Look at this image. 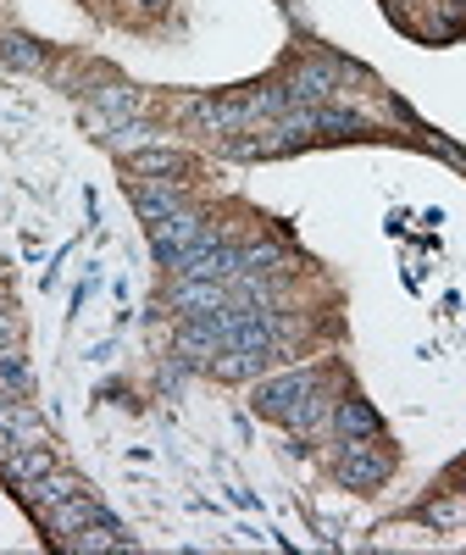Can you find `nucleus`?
I'll return each instance as SVG.
<instances>
[{"label":"nucleus","mask_w":466,"mask_h":555,"mask_svg":"<svg viewBox=\"0 0 466 555\" xmlns=\"http://www.w3.org/2000/svg\"><path fill=\"white\" fill-rule=\"evenodd\" d=\"M145 7H161V0H145Z\"/></svg>","instance_id":"18"},{"label":"nucleus","mask_w":466,"mask_h":555,"mask_svg":"<svg viewBox=\"0 0 466 555\" xmlns=\"http://www.w3.org/2000/svg\"><path fill=\"white\" fill-rule=\"evenodd\" d=\"M172 306H178L183 317H211V311L233 306V289L217 284V278H183V284L172 289Z\"/></svg>","instance_id":"5"},{"label":"nucleus","mask_w":466,"mask_h":555,"mask_svg":"<svg viewBox=\"0 0 466 555\" xmlns=\"http://www.w3.org/2000/svg\"><path fill=\"white\" fill-rule=\"evenodd\" d=\"M0 56H7L12 67H39L44 62V51H39L28 34H7V39H0Z\"/></svg>","instance_id":"14"},{"label":"nucleus","mask_w":466,"mask_h":555,"mask_svg":"<svg viewBox=\"0 0 466 555\" xmlns=\"http://www.w3.org/2000/svg\"><path fill=\"white\" fill-rule=\"evenodd\" d=\"M0 400H12V389H7V378H0Z\"/></svg>","instance_id":"17"},{"label":"nucleus","mask_w":466,"mask_h":555,"mask_svg":"<svg viewBox=\"0 0 466 555\" xmlns=\"http://www.w3.org/2000/svg\"><path fill=\"white\" fill-rule=\"evenodd\" d=\"M345 78H350V73H345L339 62H306V67L284 83V95H289V106H316V101L339 95Z\"/></svg>","instance_id":"4"},{"label":"nucleus","mask_w":466,"mask_h":555,"mask_svg":"<svg viewBox=\"0 0 466 555\" xmlns=\"http://www.w3.org/2000/svg\"><path fill=\"white\" fill-rule=\"evenodd\" d=\"M23 494H28V505H34V512H44V517H51L56 512V505L62 500H73V494H83V483L73 478V473H44V478H34V483H23Z\"/></svg>","instance_id":"6"},{"label":"nucleus","mask_w":466,"mask_h":555,"mask_svg":"<svg viewBox=\"0 0 466 555\" xmlns=\"http://www.w3.org/2000/svg\"><path fill=\"white\" fill-rule=\"evenodd\" d=\"M190 117H195L206 133H240L245 122H256L245 101H195V106H190Z\"/></svg>","instance_id":"7"},{"label":"nucleus","mask_w":466,"mask_h":555,"mask_svg":"<svg viewBox=\"0 0 466 555\" xmlns=\"http://www.w3.org/2000/svg\"><path fill=\"white\" fill-rule=\"evenodd\" d=\"M200 240H211V228L195 217V211H172L167 222H151V245H156V256L172 267L183 250H195Z\"/></svg>","instance_id":"2"},{"label":"nucleus","mask_w":466,"mask_h":555,"mask_svg":"<svg viewBox=\"0 0 466 555\" xmlns=\"http://www.w3.org/2000/svg\"><path fill=\"white\" fill-rule=\"evenodd\" d=\"M384 478H389V455L372 450V439H345L339 483H345V489H378Z\"/></svg>","instance_id":"3"},{"label":"nucleus","mask_w":466,"mask_h":555,"mask_svg":"<svg viewBox=\"0 0 466 555\" xmlns=\"http://www.w3.org/2000/svg\"><path fill=\"white\" fill-rule=\"evenodd\" d=\"M133 206H139V217H145V222H167L172 211H183V201H178V190H172L167 178H145V183H139Z\"/></svg>","instance_id":"9"},{"label":"nucleus","mask_w":466,"mask_h":555,"mask_svg":"<svg viewBox=\"0 0 466 555\" xmlns=\"http://www.w3.org/2000/svg\"><path fill=\"white\" fill-rule=\"evenodd\" d=\"M256 411L289 423L295 434H316L328 423V400L316 389V373H277V378L256 384Z\"/></svg>","instance_id":"1"},{"label":"nucleus","mask_w":466,"mask_h":555,"mask_svg":"<svg viewBox=\"0 0 466 555\" xmlns=\"http://www.w3.org/2000/svg\"><path fill=\"white\" fill-rule=\"evenodd\" d=\"M0 467H7V478L23 489V483H34V478L51 473V450H44V444H17L7 461H0Z\"/></svg>","instance_id":"12"},{"label":"nucleus","mask_w":466,"mask_h":555,"mask_svg":"<svg viewBox=\"0 0 466 555\" xmlns=\"http://www.w3.org/2000/svg\"><path fill=\"white\" fill-rule=\"evenodd\" d=\"M133 172H145V178L178 172V156H172V151H139V156H133Z\"/></svg>","instance_id":"15"},{"label":"nucleus","mask_w":466,"mask_h":555,"mask_svg":"<svg viewBox=\"0 0 466 555\" xmlns=\"http://www.w3.org/2000/svg\"><path fill=\"white\" fill-rule=\"evenodd\" d=\"M89 522H117V517L106 512V505H95L89 494H73V500H62L56 512H51V528H56L62 539H73V533H78V528H89Z\"/></svg>","instance_id":"8"},{"label":"nucleus","mask_w":466,"mask_h":555,"mask_svg":"<svg viewBox=\"0 0 466 555\" xmlns=\"http://www.w3.org/2000/svg\"><path fill=\"white\" fill-rule=\"evenodd\" d=\"M7 345H12V317L0 311V350H7Z\"/></svg>","instance_id":"16"},{"label":"nucleus","mask_w":466,"mask_h":555,"mask_svg":"<svg viewBox=\"0 0 466 555\" xmlns=\"http://www.w3.org/2000/svg\"><path fill=\"white\" fill-rule=\"evenodd\" d=\"M334 428H339L345 439H378V434H384L378 411H372L366 400H339V411H334Z\"/></svg>","instance_id":"11"},{"label":"nucleus","mask_w":466,"mask_h":555,"mask_svg":"<svg viewBox=\"0 0 466 555\" xmlns=\"http://www.w3.org/2000/svg\"><path fill=\"white\" fill-rule=\"evenodd\" d=\"M0 439H12V444H44V428H39V416L23 400H0Z\"/></svg>","instance_id":"10"},{"label":"nucleus","mask_w":466,"mask_h":555,"mask_svg":"<svg viewBox=\"0 0 466 555\" xmlns=\"http://www.w3.org/2000/svg\"><path fill=\"white\" fill-rule=\"evenodd\" d=\"M95 106H101L106 117L128 122V117L139 112V95H133V89H122V83H106V89H95ZM117 122H112V128H117Z\"/></svg>","instance_id":"13"}]
</instances>
